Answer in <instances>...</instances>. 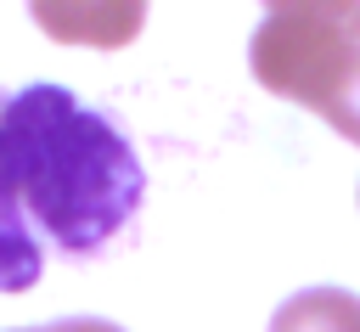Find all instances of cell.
Returning a JSON list of instances; mask_svg holds the SVG:
<instances>
[{
    "mask_svg": "<svg viewBox=\"0 0 360 332\" xmlns=\"http://www.w3.org/2000/svg\"><path fill=\"white\" fill-rule=\"evenodd\" d=\"M146 169L129 135L62 84L0 90V293H28L56 259H101L141 214Z\"/></svg>",
    "mask_w": 360,
    "mask_h": 332,
    "instance_id": "cell-1",
    "label": "cell"
},
{
    "mask_svg": "<svg viewBox=\"0 0 360 332\" xmlns=\"http://www.w3.org/2000/svg\"><path fill=\"white\" fill-rule=\"evenodd\" d=\"M248 56L270 96L315 107L360 146V6H276Z\"/></svg>",
    "mask_w": 360,
    "mask_h": 332,
    "instance_id": "cell-2",
    "label": "cell"
},
{
    "mask_svg": "<svg viewBox=\"0 0 360 332\" xmlns=\"http://www.w3.org/2000/svg\"><path fill=\"white\" fill-rule=\"evenodd\" d=\"M270 332H360V293L304 287L270 315Z\"/></svg>",
    "mask_w": 360,
    "mask_h": 332,
    "instance_id": "cell-3",
    "label": "cell"
},
{
    "mask_svg": "<svg viewBox=\"0 0 360 332\" xmlns=\"http://www.w3.org/2000/svg\"><path fill=\"white\" fill-rule=\"evenodd\" d=\"M17 332H124L118 321H101V315H68V321H51V326H17Z\"/></svg>",
    "mask_w": 360,
    "mask_h": 332,
    "instance_id": "cell-4",
    "label": "cell"
}]
</instances>
